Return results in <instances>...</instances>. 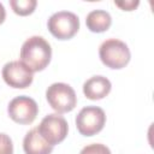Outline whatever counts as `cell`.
<instances>
[{
    "label": "cell",
    "mask_w": 154,
    "mask_h": 154,
    "mask_svg": "<svg viewBox=\"0 0 154 154\" xmlns=\"http://www.w3.org/2000/svg\"><path fill=\"white\" fill-rule=\"evenodd\" d=\"M5 18H6V11H5L4 5L0 2V24H2V23H4Z\"/></svg>",
    "instance_id": "16"
},
{
    "label": "cell",
    "mask_w": 154,
    "mask_h": 154,
    "mask_svg": "<svg viewBox=\"0 0 154 154\" xmlns=\"http://www.w3.org/2000/svg\"><path fill=\"white\" fill-rule=\"evenodd\" d=\"M46 99L49 106L58 113L71 112L77 105V96L73 88L66 83H53L46 90Z\"/></svg>",
    "instance_id": "3"
},
{
    "label": "cell",
    "mask_w": 154,
    "mask_h": 154,
    "mask_svg": "<svg viewBox=\"0 0 154 154\" xmlns=\"http://www.w3.org/2000/svg\"><path fill=\"white\" fill-rule=\"evenodd\" d=\"M23 149L25 154H51L53 152V146L43 140L37 128H34L24 136Z\"/></svg>",
    "instance_id": "10"
},
{
    "label": "cell",
    "mask_w": 154,
    "mask_h": 154,
    "mask_svg": "<svg viewBox=\"0 0 154 154\" xmlns=\"http://www.w3.org/2000/svg\"><path fill=\"white\" fill-rule=\"evenodd\" d=\"M47 26L49 32L58 40H70L79 29V19L73 12L59 11L49 17Z\"/></svg>",
    "instance_id": "4"
},
{
    "label": "cell",
    "mask_w": 154,
    "mask_h": 154,
    "mask_svg": "<svg viewBox=\"0 0 154 154\" xmlns=\"http://www.w3.org/2000/svg\"><path fill=\"white\" fill-rule=\"evenodd\" d=\"M37 130L43 140L54 147L55 144L65 140V137L67 136L69 125L63 116L58 113H51L41 120Z\"/></svg>",
    "instance_id": "6"
},
{
    "label": "cell",
    "mask_w": 154,
    "mask_h": 154,
    "mask_svg": "<svg viewBox=\"0 0 154 154\" xmlns=\"http://www.w3.org/2000/svg\"><path fill=\"white\" fill-rule=\"evenodd\" d=\"M52 58V48L42 36L29 37L20 48V61L32 72L45 70Z\"/></svg>",
    "instance_id": "1"
},
{
    "label": "cell",
    "mask_w": 154,
    "mask_h": 154,
    "mask_svg": "<svg viewBox=\"0 0 154 154\" xmlns=\"http://www.w3.org/2000/svg\"><path fill=\"white\" fill-rule=\"evenodd\" d=\"M7 113L10 118L18 124H31L38 113V106L34 99L19 95L10 101Z\"/></svg>",
    "instance_id": "7"
},
{
    "label": "cell",
    "mask_w": 154,
    "mask_h": 154,
    "mask_svg": "<svg viewBox=\"0 0 154 154\" xmlns=\"http://www.w3.org/2000/svg\"><path fill=\"white\" fill-rule=\"evenodd\" d=\"M1 73L6 84L17 89H24L29 87L34 79V72L20 60H14L5 64Z\"/></svg>",
    "instance_id": "8"
},
{
    "label": "cell",
    "mask_w": 154,
    "mask_h": 154,
    "mask_svg": "<svg viewBox=\"0 0 154 154\" xmlns=\"http://www.w3.org/2000/svg\"><path fill=\"white\" fill-rule=\"evenodd\" d=\"M85 24L91 32H103L109 29L112 24V17L107 11L93 10L87 14Z\"/></svg>",
    "instance_id": "11"
},
{
    "label": "cell",
    "mask_w": 154,
    "mask_h": 154,
    "mask_svg": "<svg viewBox=\"0 0 154 154\" xmlns=\"http://www.w3.org/2000/svg\"><path fill=\"white\" fill-rule=\"evenodd\" d=\"M112 84L103 76H93L83 84V94L89 100H100L109 94Z\"/></svg>",
    "instance_id": "9"
},
{
    "label": "cell",
    "mask_w": 154,
    "mask_h": 154,
    "mask_svg": "<svg viewBox=\"0 0 154 154\" xmlns=\"http://www.w3.org/2000/svg\"><path fill=\"white\" fill-rule=\"evenodd\" d=\"M79 154H111V150L102 143H91L85 146L79 152Z\"/></svg>",
    "instance_id": "13"
},
{
    "label": "cell",
    "mask_w": 154,
    "mask_h": 154,
    "mask_svg": "<svg viewBox=\"0 0 154 154\" xmlns=\"http://www.w3.org/2000/svg\"><path fill=\"white\" fill-rule=\"evenodd\" d=\"M10 5L16 14L29 16L35 11L37 1L36 0H11Z\"/></svg>",
    "instance_id": "12"
},
{
    "label": "cell",
    "mask_w": 154,
    "mask_h": 154,
    "mask_svg": "<svg viewBox=\"0 0 154 154\" xmlns=\"http://www.w3.org/2000/svg\"><path fill=\"white\" fill-rule=\"evenodd\" d=\"M106 123V114L97 106L83 107L76 117V126L81 135L94 136L99 134Z\"/></svg>",
    "instance_id": "5"
},
{
    "label": "cell",
    "mask_w": 154,
    "mask_h": 154,
    "mask_svg": "<svg viewBox=\"0 0 154 154\" xmlns=\"http://www.w3.org/2000/svg\"><path fill=\"white\" fill-rule=\"evenodd\" d=\"M114 4L124 11H132L140 5V1L138 0H126V1H114Z\"/></svg>",
    "instance_id": "15"
},
{
    "label": "cell",
    "mask_w": 154,
    "mask_h": 154,
    "mask_svg": "<svg viewBox=\"0 0 154 154\" xmlns=\"http://www.w3.org/2000/svg\"><path fill=\"white\" fill-rule=\"evenodd\" d=\"M99 57L105 66L119 70L129 64L131 53L125 42L118 38H108L101 43L99 48Z\"/></svg>",
    "instance_id": "2"
},
{
    "label": "cell",
    "mask_w": 154,
    "mask_h": 154,
    "mask_svg": "<svg viewBox=\"0 0 154 154\" xmlns=\"http://www.w3.org/2000/svg\"><path fill=\"white\" fill-rule=\"evenodd\" d=\"M0 154H13L12 140L4 132H0Z\"/></svg>",
    "instance_id": "14"
}]
</instances>
